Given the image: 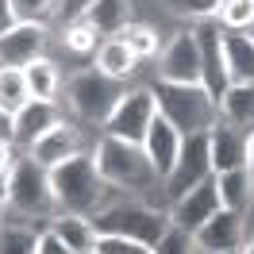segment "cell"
<instances>
[{"mask_svg":"<svg viewBox=\"0 0 254 254\" xmlns=\"http://www.w3.org/2000/svg\"><path fill=\"white\" fill-rule=\"evenodd\" d=\"M50 189H54L58 212H73V216H96L108 204V192H116L104 185V177L93 162V150L54 166L50 170Z\"/></svg>","mask_w":254,"mask_h":254,"instance_id":"1","label":"cell"},{"mask_svg":"<svg viewBox=\"0 0 254 254\" xmlns=\"http://www.w3.org/2000/svg\"><path fill=\"white\" fill-rule=\"evenodd\" d=\"M93 162L104 185L116 192H143L150 185H158V174L146 158L143 143H127V139H112V135H100L93 146Z\"/></svg>","mask_w":254,"mask_h":254,"instance_id":"2","label":"cell"},{"mask_svg":"<svg viewBox=\"0 0 254 254\" xmlns=\"http://www.w3.org/2000/svg\"><path fill=\"white\" fill-rule=\"evenodd\" d=\"M154 100H158V116L181 131V135H200L220 120V104L204 85H170L158 81L154 85Z\"/></svg>","mask_w":254,"mask_h":254,"instance_id":"3","label":"cell"},{"mask_svg":"<svg viewBox=\"0 0 254 254\" xmlns=\"http://www.w3.org/2000/svg\"><path fill=\"white\" fill-rule=\"evenodd\" d=\"M4 208L23 220H54L58 204H54V189H50V170L39 166L31 154L16 158L8 189H4Z\"/></svg>","mask_w":254,"mask_h":254,"instance_id":"4","label":"cell"},{"mask_svg":"<svg viewBox=\"0 0 254 254\" xmlns=\"http://www.w3.org/2000/svg\"><path fill=\"white\" fill-rule=\"evenodd\" d=\"M96 235H120L154 247L166 231H170V212L166 208H150L143 200H108L93 216Z\"/></svg>","mask_w":254,"mask_h":254,"instance_id":"5","label":"cell"},{"mask_svg":"<svg viewBox=\"0 0 254 254\" xmlns=\"http://www.w3.org/2000/svg\"><path fill=\"white\" fill-rule=\"evenodd\" d=\"M120 96H124V81L100 73L96 65H93V69L73 73L69 85H65V100H69V108L77 112L85 124H104Z\"/></svg>","mask_w":254,"mask_h":254,"instance_id":"6","label":"cell"},{"mask_svg":"<svg viewBox=\"0 0 254 254\" xmlns=\"http://www.w3.org/2000/svg\"><path fill=\"white\" fill-rule=\"evenodd\" d=\"M154 116H158L154 89H124V96L116 100V108L104 120V135L127 139V143H143L150 124H154Z\"/></svg>","mask_w":254,"mask_h":254,"instance_id":"7","label":"cell"},{"mask_svg":"<svg viewBox=\"0 0 254 254\" xmlns=\"http://www.w3.org/2000/svg\"><path fill=\"white\" fill-rule=\"evenodd\" d=\"M212 177V158H208V131H200V135H185V143H181V150H177V162L174 170L166 174V181H162V189H166V200L174 204V200H181L189 189H196L200 181H208Z\"/></svg>","mask_w":254,"mask_h":254,"instance_id":"8","label":"cell"},{"mask_svg":"<svg viewBox=\"0 0 254 254\" xmlns=\"http://www.w3.org/2000/svg\"><path fill=\"white\" fill-rule=\"evenodd\" d=\"M158 81L170 85H200V47L192 31H174L158 50Z\"/></svg>","mask_w":254,"mask_h":254,"instance_id":"9","label":"cell"},{"mask_svg":"<svg viewBox=\"0 0 254 254\" xmlns=\"http://www.w3.org/2000/svg\"><path fill=\"white\" fill-rule=\"evenodd\" d=\"M192 35H196V47H200V85H204L208 93L216 96V104H220V96L231 89L227 54H223V27L216 19H208V23H196Z\"/></svg>","mask_w":254,"mask_h":254,"instance_id":"10","label":"cell"},{"mask_svg":"<svg viewBox=\"0 0 254 254\" xmlns=\"http://www.w3.org/2000/svg\"><path fill=\"white\" fill-rule=\"evenodd\" d=\"M192 239H196L200 254H239V247L247 243V216L220 208L212 220H204L192 231Z\"/></svg>","mask_w":254,"mask_h":254,"instance_id":"11","label":"cell"},{"mask_svg":"<svg viewBox=\"0 0 254 254\" xmlns=\"http://www.w3.org/2000/svg\"><path fill=\"white\" fill-rule=\"evenodd\" d=\"M27 154H31L39 166L54 170V166L77 158V154H89V150H85V135H81V127L69 124V120H58L47 135H39V139L27 146Z\"/></svg>","mask_w":254,"mask_h":254,"instance_id":"12","label":"cell"},{"mask_svg":"<svg viewBox=\"0 0 254 254\" xmlns=\"http://www.w3.org/2000/svg\"><path fill=\"white\" fill-rule=\"evenodd\" d=\"M216 212H220V189H216V174H212L208 181H200L196 189H189L181 200L170 204V223L192 235V231H196L204 220H212Z\"/></svg>","mask_w":254,"mask_h":254,"instance_id":"13","label":"cell"},{"mask_svg":"<svg viewBox=\"0 0 254 254\" xmlns=\"http://www.w3.org/2000/svg\"><path fill=\"white\" fill-rule=\"evenodd\" d=\"M247 127H235L227 120H216L208 127V158H212V174H227L247 166Z\"/></svg>","mask_w":254,"mask_h":254,"instance_id":"14","label":"cell"},{"mask_svg":"<svg viewBox=\"0 0 254 254\" xmlns=\"http://www.w3.org/2000/svg\"><path fill=\"white\" fill-rule=\"evenodd\" d=\"M47 50V27L43 23H16L12 31L0 35V65H31Z\"/></svg>","mask_w":254,"mask_h":254,"instance_id":"15","label":"cell"},{"mask_svg":"<svg viewBox=\"0 0 254 254\" xmlns=\"http://www.w3.org/2000/svg\"><path fill=\"white\" fill-rule=\"evenodd\" d=\"M181 143H185V135H181L170 120L154 116V124H150V131H146V139H143V150H146V158H150V166H154L158 181H166V174L174 170Z\"/></svg>","mask_w":254,"mask_h":254,"instance_id":"16","label":"cell"},{"mask_svg":"<svg viewBox=\"0 0 254 254\" xmlns=\"http://www.w3.org/2000/svg\"><path fill=\"white\" fill-rule=\"evenodd\" d=\"M12 120H16V146H31L35 139L47 135L62 116H58V104H54V100H27Z\"/></svg>","mask_w":254,"mask_h":254,"instance_id":"17","label":"cell"},{"mask_svg":"<svg viewBox=\"0 0 254 254\" xmlns=\"http://www.w3.org/2000/svg\"><path fill=\"white\" fill-rule=\"evenodd\" d=\"M47 227L62 239L73 254H96V227L93 216H73V212H58L54 220H47Z\"/></svg>","mask_w":254,"mask_h":254,"instance_id":"18","label":"cell"},{"mask_svg":"<svg viewBox=\"0 0 254 254\" xmlns=\"http://www.w3.org/2000/svg\"><path fill=\"white\" fill-rule=\"evenodd\" d=\"M81 19H85L100 39H112V35H120L127 23H131V0H93Z\"/></svg>","mask_w":254,"mask_h":254,"instance_id":"19","label":"cell"},{"mask_svg":"<svg viewBox=\"0 0 254 254\" xmlns=\"http://www.w3.org/2000/svg\"><path fill=\"white\" fill-rule=\"evenodd\" d=\"M216 189H220V208H231V212L247 216V208L254 204V177H251L247 166L216 174Z\"/></svg>","mask_w":254,"mask_h":254,"instance_id":"20","label":"cell"},{"mask_svg":"<svg viewBox=\"0 0 254 254\" xmlns=\"http://www.w3.org/2000/svg\"><path fill=\"white\" fill-rule=\"evenodd\" d=\"M220 120L251 131L254 127V81H235V85L220 96Z\"/></svg>","mask_w":254,"mask_h":254,"instance_id":"21","label":"cell"},{"mask_svg":"<svg viewBox=\"0 0 254 254\" xmlns=\"http://www.w3.org/2000/svg\"><path fill=\"white\" fill-rule=\"evenodd\" d=\"M135 65H139V58H135L116 35H112V39H100V47H96V69H100V73L124 81V77L135 73Z\"/></svg>","mask_w":254,"mask_h":254,"instance_id":"22","label":"cell"},{"mask_svg":"<svg viewBox=\"0 0 254 254\" xmlns=\"http://www.w3.org/2000/svg\"><path fill=\"white\" fill-rule=\"evenodd\" d=\"M223 54H227V73L235 81H254V43L239 31H223Z\"/></svg>","mask_w":254,"mask_h":254,"instance_id":"23","label":"cell"},{"mask_svg":"<svg viewBox=\"0 0 254 254\" xmlns=\"http://www.w3.org/2000/svg\"><path fill=\"white\" fill-rule=\"evenodd\" d=\"M23 77H27V93H31V100H58L62 73H58V65L50 62L47 54L35 58L31 65H23Z\"/></svg>","mask_w":254,"mask_h":254,"instance_id":"24","label":"cell"},{"mask_svg":"<svg viewBox=\"0 0 254 254\" xmlns=\"http://www.w3.org/2000/svg\"><path fill=\"white\" fill-rule=\"evenodd\" d=\"M39 235L43 231H35L19 220H0V254H39Z\"/></svg>","mask_w":254,"mask_h":254,"instance_id":"25","label":"cell"},{"mask_svg":"<svg viewBox=\"0 0 254 254\" xmlns=\"http://www.w3.org/2000/svg\"><path fill=\"white\" fill-rule=\"evenodd\" d=\"M27 100H31V93H27L23 69H16V65H0V108L16 116Z\"/></svg>","mask_w":254,"mask_h":254,"instance_id":"26","label":"cell"},{"mask_svg":"<svg viewBox=\"0 0 254 254\" xmlns=\"http://www.w3.org/2000/svg\"><path fill=\"white\" fill-rule=\"evenodd\" d=\"M116 39H120V43H124L127 50H131V54H135V58H139V62H143V58H154V54H158V31H154V27H150V23H135V19H131V23H127L124 31L116 35Z\"/></svg>","mask_w":254,"mask_h":254,"instance_id":"27","label":"cell"},{"mask_svg":"<svg viewBox=\"0 0 254 254\" xmlns=\"http://www.w3.org/2000/svg\"><path fill=\"white\" fill-rule=\"evenodd\" d=\"M223 31H251L254 27V0H223L220 4V16H216Z\"/></svg>","mask_w":254,"mask_h":254,"instance_id":"28","label":"cell"},{"mask_svg":"<svg viewBox=\"0 0 254 254\" xmlns=\"http://www.w3.org/2000/svg\"><path fill=\"white\" fill-rule=\"evenodd\" d=\"M12 4V12H16L19 23H43L47 27V19L58 12V0H8Z\"/></svg>","mask_w":254,"mask_h":254,"instance_id":"29","label":"cell"},{"mask_svg":"<svg viewBox=\"0 0 254 254\" xmlns=\"http://www.w3.org/2000/svg\"><path fill=\"white\" fill-rule=\"evenodd\" d=\"M65 47L73 50V54H96L100 47V35L85 23V19H73L69 27H65Z\"/></svg>","mask_w":254,"mask_h":254,"instance_id":"30","label":"cell"},{"mask_svg":"<svg viewBox=\"0 0 254 254\" xmlns=\"http://www.w3.org/2000/svg\"><path fill=\"white\" fill-rule=\"evenodd\" d=\"M154 254H200V247H196V239L189 231H181V227L170 223V231L154 243Z\"/></svg>","mask_w":254,"mask_h":254,"instance_id":"31","label":"cell"},{"mask_svg":"<svg viewBox=\"0 0 254 254\" xmlns=\"http://www.w3.org/2000/svg\"><path fill=\"white\" fill-rule=\"evenodd\" d=\"M220 4H223V0H174V12H177V16H189V19L208 23V19L220 16Z\"/></svg>","mask_w":254,"mask_h":254,"instance_id":"32","label":"cell"},{"mask_svg":"<svg viewBox=\"0 0 254 254\" xmlns=\"http://www.w3.org/2000/svg\"><path fill=\"white\" fill-rule=\"evenodd\" d=\"M96 254H154V247L135 243V239H120V235H100L96 239Z\"/></svg>","mask_w":254,"mask_h":254,"instance_id":"33","label":"cell"},{"mask_svg":"<svg viewBox=\"0 0 254 254\" xmlns=\"http://www.w3.org/2000/svg\"><path fill=\"white\" fill-rule=\"evenodd\" d=\"M12 166H16V146H12V143H0V200H4V189H8Z\"/></svg>","mask_w":254,"mask_h":254,"instance_id":"34","label":"cell"},{"mask_svg":"<svg viewBox=\"0 0 254 254\" xmlns=\"http://www.w3.org/2000/svg\"><path fill=\"white\" fill-rule=\"evenodd\" d=\"M39 254H73V251H69L50 227H43V235H39Z\"/></svg>","mask_w":254,"mask_h":254,"instance_id":"35","label":"cell"},{"mask_svg":"<svg viewBox=\"0 0 254 254\" xmlns=\"http://www.w3.org/2000/svg\"><path fill=\"white\" fill-rule=\"evenodd\" d=\"M89 4H93V0H58V12H62L69 23H73V19L85 16V8H89Z\"/></svg>","mask_w":254,"mask_h":254,"instance_id":"36","label":"cell"},{"mask_svg":"<svg viewBox=\"0 0 254 254\" xmlns=\"http://www.w3.org/2000/svg\"><path fill=\"white\" fill-rule=\"evenodd\" d=\"M0 143L16 146V120H12V112H4V108H0Z\"/></svg>","mask_w":254,"mask_h":254,"instance_id":"37","label":"cell"},{"mask_svg":"<svg viewBox=\"0 0 254 254\" xmlns=\"http://www.w3.org/2000/svg\"><path fill=\"white\" fill-rule=\"evenodd\" d=\"M16 23H19V19H16V12H12V4H8V0H0V35L12 31Z\"/></svg>","mask_w":254,"mask_h":254,"instance_id":"38","label":"cell"},{"mask_svg":"<svg viewBox=\"0 0 254 254\" xmlns=\"http://www.w3.org/2000/svg\"><path fill=\"white\" fill-rule=\"evenodd\" d=\"M247 170H251V177H254V131L247 135Z\"/></svg>","mask_w":254,"mask_h":254,"instance_id":"39","label":"cell"},{"mask_svg":"<svg viewBox=\"0 0 254 254\" xmlns=\"http://www.w3.org/2000/svg\"><path fill=\"white\" fill-rule=\"evenodd\" d=\"M239 254H254V239H247V243L239 247Z\"/></svg>","mask_w":254,"mask_h":254,"instance_id":"40","label":"cell"},{"mask_svg":"<svg viewBox=\"0 0 254 254\" xmlns=\"http://www.w3.org/2000/svg\"><path fill=\"white\" fill-rule=\"evenodd\" d=\"M243 35H247V39H251V43H254V27H251V31H243Z\"/></svg>","mask_w":254,"mask_h":254,"instance_id":"41","label":"cell"},{"mask_svg":"<svg viewBox=\"0 0 254 254\" xmlns=\"http://www.w3.org/2000/svg\"><path fill=\"white\" fill-rule=\"evenodd\" d=\"M0 212H4V200H0Z\"/></svg>","mask_w":254,"mask_h":254,"instance_id":"42","label":"cell"}]
</instances>
